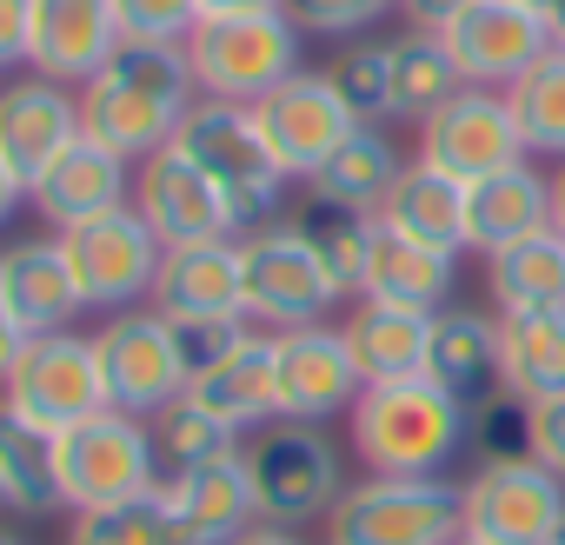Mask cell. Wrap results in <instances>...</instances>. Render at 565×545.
Listing matches in <instances>:
<instances>
[{"instance_id": "18", "label": "cell", "mask_w": 565, "mask_h": 545, "mask_svg": "<svg viewBox=\"0 0 565 545\" xmlns=\"http://www.w3.org/2000/svg\"><path fill=\"white\" fill-rule=\"evenodd\" d=\"M74 140H81V87L47 81V74H21V81L0 87V160L28 186Z\"/></svg>"}, {"instance_id": "41", "label": "cell", "mask_w": 565, "mask_h": 545, "mask_svg": "<svg viewBox=\"0 0 565 545\" xmlns=\"http://www.w3.org/2000/svg\"><path fill=\"white\" fill-rule=\"evenodd\" d=\"M120 41H167L186 47V34L200 28V0H114Z\"/></svg>"}, {"instance_id": "10", "label": "cell", "mask_w": 565, "mask_h": 545, "mask_svg": "<svg viewBox=\"0 0 565 545\" xmlns=\"http://www.w3.org/2000/svg\"><path fill=\"white\" fill-rule=\"evenodd\" d=\"M0 406H14L28 426L41 432H74L81 419L107 413V380H100V353H94V333H41L21 346L14 373L0 380Z\"/></svg>"}, {"instance_id": "7", "label": "cell", "mask_w": 565, "mask_h": 545, "mask_svg": "<svg viewBox=\"0 0 565 545\" xmlns=\"http://www.w3.org/2000/svg\"><path fill=\"white\" fill-rule=\"evenodd\" d=\"M54 479H61V505L67 512H94V505H120L160 485V452H153V426L134 413H94L74 432L54 439Z\"/></svg>"}, {"instance_id": "6", "label": "cell", "mask_w": 565, "mask_h": 545, "mask_svg": "<svg viewBox=\"0 0 565 545\" xmlns=\"http://www.w3.org/2000/svg\"><path fill=\"white\" fill-rule=\"evenodd\" d=\"M239 293H246V320L259 333L320 327L340 307L333 272L320 266V253L307 246V233L294 220H273V226L239 233Z\"/></svg>"}, {"instance_id": "12", "label": "cell", "mask_w": 565, "mask_h": 545, "mask_svg": "<svg viewBox=\"0 0 565 545\" xmlns=\"http://www.w3.org/2000/svg\"><path fill=\"white\" fill-rule=\"evenodd\" d=\"M94 353H100V380H107L114 413L153 419V413H167V406L186 393V366H180L173 327H167L153 307L107 313L100 333H94Z\"/></svg>"}, {"instance_id": "19", "label": "cell", "mask_w": 565, "mask_h": 545, "mask_svg": "<svg viewBox=\"0 0 565 545\" xmlns=\"http://www.w3.org/2000/svg\"><path fill=\"white\" fill-rule=\"evenodd\" d=\"M28 200H34V213L61 233V226H81V220H94V213H114V206H127L134 200V160H120L114 147H100V140H74V147H61L47 167H41V180L28 186Z\"/></svg>"}, {"instance_id": "36", "label": "cell", "mask_w": 565, "mask_h": 545, "mask_svg": "<svg viewBox=\"0 0 565 545\" xmlns=\"http://www.w3.org/2000/svg\"><path fill=\"white\" fill-rule=\"evenodd\" d=\"M67 545H193L186 525L173 519L167 492H140V499H120V505H94V512H74L67 525Z\"/></svg>"}, {"instance_id": "56", "label": "cell", "mask_w": 565, "mask_h": 545, "mask_svg": "<svg viewBox=\"0 0 565 545\" xmlns=\"http://www.w3.org/2000/svg\"><path fill=\"white\" fill-rule=\"evenodd\" d=\"M0 505H8V492H0Z\"/></svg>"}, {"instance_id": "13", "label": "cell", "mask_w": 565, "mask_h": 545, "mask_svg": "<svg viewBox=\"0 0 565 545\" xmlns=\"http://www.w3.org/2000/svg\"><path fill=\"white\" fill-rule=\"evenodd\" d=\"M419 160L439 167V173H452L459 186H472V180L505 173V167H519V160H532V153H525V133H519L512 100H505L499 87H459V94L419 127Z\"/></svg>"}, {"instance_id": "46", "label": "cell", "mask_w": 565, "mask_h": 545, "mask_svg": "<svg viewBox=\"0 0 565 545\" xmlns=\"http://www.w3.org/2000/svg\"><path fill=\"white\" fill-rule=\"evenodd\" d=\"M466 8H472V0H399V14H406L413 28H433V34H439V28H452Z\"/></svg>"}, {"instance_id": "26", "label": "cell", "mask_w": 565, "mask_h": 545, "mask_svg": "<svg viewBox=\"0 0 565 545\" xmlns=\"http://www.w3.org/2000/svg\"><path fill=\"white\" fill-rule=\"evenodd\" d=\"M186 399L193 406H206L220 426H233L239 439L246 432H259V426H273L279 419V393H273V333H246L213 373H200L193 386H186Z\"/></svg>"}, {"instance_id": "35", "label": "cell", "mask_w": 565, "mask_h": 545, "mask_svg": "<svg viewBox=\"0 0 565 545\" xmlns=\"http://www.w3.org/2000/svg\"><path fill=\"white\" fill-rule=\"evenodd\" d=\"M294 226L307 233V246L320 253V266L333 272V287H340V300L347 293H360V272H366V253H373V213H353V206H333V200H320V193H307V206L294 213Z\"/></svg>"}, {"instance_id": "55", "label": "cell", "mask_w": 565, "mask_h": 545, "mask_svg": "<svg viewBox=\"0 0 565 545\" xmlns=\"http://www.w3.org/2000/svg\"><path fill=\"white\" fill-rule=\"evenodd\" d=\"M525 8H545V0H525Z\"/></svg>"}, {"instance_id": "53", "label": "cell", "mask_w": 565, "mask_h": 545, "mask_svg": "<svg viewBox=\"0 0 565 545\" xmlns=\"http://www.w3.org/2000/svg\"><path fill=\"white\" fill-rule=\"evenodd\" d=\"M0 545H28V538H14V532H0Z\"/></svg>"}, {"instance_id": "52", "label": "cell", "mask_w": 565, "mask_h": 545, "mask_svg": "<svg viewBox=\"0 0 565 545\" xmlns=\"http://www.w3.org/2000/svg\"><path fill=\"white\" fill-rule=\"evenodd\" d=\"M552 226L565 233V160H558V173H552Z\"/></svg>"}, {"instance_id": "54", "label": "cell", "mask_w": 565, "mask_h": 545, "mask_svg": "<svg viewBox=\"0 0 565 545\" xmlns=\"http://www.w3.org/2000/svg\"><path fill=\"white\" fill-rule=\"evenodd\" d=\"M545 545H565V525H558V532H552V538H545Z\"/></svg>"}, {"instance_id": "20", "label": "cell", "mask_w": 565, "mask_h": 545, "mask_svg": "<svg viewBox=\"0 0 565 545\" xmlns=\"http://www.w3.org/2000/svg\"><path fill=\"white\" fill-rule=\"evenodd\" d=\"M147 307H153L167 327H186V320H246V293H239V239L173 246V253L160 259V280H153Z\"/></svg>"}, {"instance_id": "43", "label": "cell", "mask_w": 565, "mask_h": 545, "mask_svg": "<svg viewBox=\"0 0 565 545\" xmlns=\"http://www.w3.org/2000/svg\"><path fill=\"white\" fill-rule=\"evenodd\" d=\"M253 333V320H186V327H173V346H180V366H186V386L200 380V373H213L239 340Z\"/></svg>"}, {"instance_id": "4", "label": "cell", "mask_w": 565, "mask_h": 545, "mask_svg": "<svg viewBox=\"0 0 565 545\" xmlns=\"http://www.w3.org/2000/svg\"><path fill=\"white\" fill-rule=\"evenodd\" d=\"M246 479H253V505L259 525H313L340 505L347 492V466L340 446L327 439V426H300V419H273L259 432H246L239 446Z\"/></svg>"}, {"instance_id": "8", "label": "cell", "mask_w": 565, "mask_h": 545, "mask_svg": "<svg viewBox=\"0 0 565 545\" xmlns=\"http://www.w3.org/2000/svg\"><path fill=\"white\" fill-rule=\"evenodd\" d=\"M61 253H67V272L81 287V307L87 313H127V307H147L153 280H160V233L140 220V206H114V213H94L81 226H61Z\"/></svg>"}, {"instance_id": "23", "label": "cell", "mask_w": 565, "mask_h": 545, "mask_svg": "<svg viewBox=\"0 0 565 545\" xmlns=\"http://www.w3.org/2000/svg\"><path fill=\"white\" fill-rule=\"evenodd\" d=\"M545 226H552V173H539L532 160L466 186V246L479 259H492V253H505Z\"/></svg>"}, {"instance_id": "29", "label": "cell", "mask_w": 565, "mask_h": 545, "mask_svg": "<svg viewBox=\"0 0 565 545\" xmlns=\"http://www.w3.org/2000/svg\"><path fill=\"white\" fill-rule=\"evenodd\" d=\"M426 380L446 386L452 399L479 406L499 393V313H472V307H446L433 320V346H426Z\"/></svg>"}, {"instance_id": "3", "label": "cell", "mask_w": 565, "mask_h": 545, "mask_svg": "<svg viewBox=\"0 0 565 545\" xmlns=\"http://www.w3.org/2000/svg\"><path fill=\"white\" fill-rule=\"evenodd\" d=\"M173 153L226 200L233 226L253 233V226H273L279 213V193H287V167L273 160L253 107H233V100H193V114L180 120L173 133Z\"/></svg>"}, {"instance_id": "39", "label": "cell", "mask_w": 565, "mask_h": 545, "mask_svg": "<svg viewBox=\"0 0 565 545\" xmlns=\"http://www.w3.org/2000/svg\"><path fill=\"white\" fill-rule=\"evenodd\" d=\"M327 81H333V94L347 100V114H353L360 127L393 120V54H386V41H353V47L327 67Z\"/></svg>"}, {"instance_id": "44", "label": "cell", "mask_w": 565, "mask_h": 545, "mask_svg": "<svg viewBox=\"0 0 565 545\" xmlns=\"http://www.w3.org/2000/svg\"><path fill=\"white\" fill-rule=\"evenodd\" d=\"M532 459L552 479H565V393H552V399L532 406Z\"/></svg>"}, {"instance_id": "14", "label": "cell", "mask_w": 565, "mask_h": 545, "mask_svg": "<svg viewBox=\"0 0 565 545\" xmlns=\"http://www.w3.org/2000/svg\"><path fill=\"white\" fill-rule=\"evenodd\" d=\"M273 393H279V419H300V426H327V419L353 413L366 380L347 353V333L327 320L273 333Z\"/></svg>"}, {"instance_id": "21", "label": "cell", "mask_w": 565, "mask_h": 545, "mask_svg": "<svg viewBox=\"0 0 565 545\" xmlns=\"http://www.w3.org/2000/svg\"><path fill=\"white\" fill-rule=\"evenodd\" d=\"M120 47V21L114 0H34V41H28V67L47 81H94Z\"/></svg>"}, {"instance_id": "34", "label": "cell", "mask_w": 565, "mask_h": 545, "mask_svg": "<svg viewBox=\"0 0 565 545\" xmlns=\"http://www.w3.org/2000/svg\"><path fill=\"white\" fill-rule=\"evenodd\" d=\"M0 492H8V512H34V519L61 505L54 432L28 426L14 406H0Z\"/></svg>"}, {"instance_id": "48", "label": "cell", "mask_w": 565, "mask_h": 545, "mask_svg": "<svg viewBox=\"0 0 565 545\" xmlns=\"http://www.w3.org/2000/svg\"><path fill=\"white\" fill-rule=\"evenodd\" d=\"M287 0H200V21H220V14H273Z\"/></svg>"}, {"instance_id": "51", "label": "cell", "mask_w": 565, "mask_h": 545, "mask_svg": "<svg viewBox=\"0 0 565 545\" xmlns=\"http://www.w3.org/2000/svg\"><path fill=\"white\" fill-rule=\"evenodd\" d=\"M545 28H552V47L565 54V0H545Z\"/></svg>"}, {"instance_id": "49", "label": "cell", "mask_w": 565, "mask_h": 545, "mask_svg": "<svg viewBox=\"0 0 565 545\" xmlns=\"http://www.w3.org/2000/svg\"><path fill=\"white\" fill-rule=\"evenodd\" d=\"M21 200H28V180H21L8 160H0V226H8V220L21 213Z\"/></svg>"}, {"instance_id": "32", "label": "cell", "mask_w": 565, "mask_h": 545, "mask_svg": "<svg viewBox=\"0 0 565 545\" xmlns=\"http://www.w3.org/2000/svg\"><path fill=\"white\" fill-rule=\"evenodd\" d=\"M386 54H393V120H419V127H426V120L466 87L452 47H446L433 28H406L399 41H386Z\"/></svg>"}, {"instance_id": "24", "label": "cell", "mask_w": 565, "mask_h": 545, "mask_svg": "<svg viewBox=\"0 0 565 545\" xmlns=\"http://www.w3.org/2000/svg\"><path fill=\"white\" fill-rule=\"evenodd\" d=\"M173 519L186 525L193 545H233L239 532L259 525V505H253V479H246V459L226 452V459H206L193 472H173L160 479Z\"/></svg>"}, {"instance_id": "45", "label": "cell", "mask_w": 565, "mask_h": 545, "mask_svg": "<svg viewBox=\"0 0 565 545\" xmlns=\"http://www.w3.org/2000/svg\"><path fill=\"white\" fill-rule=\"evenodd\" d=\"M34 41V0H0V67H28Z\"/></svg>"}, {"instance_id": "15", "label": "cell", "mask_w": 565, "mask_h": 545, "mask_svg": "<svg viewBox=\"0 0 565 545\" xmlns=\"http://www.w3.org/2000/svg\"><path fill=\"white\" fill-rule=\"evenodd\" d=\"M253 120H259V133H266V147H273V160L287 167V180H313L347 140H353V114H347V100L333 94V81L327 74H294V81H279L259 107H253Z\"/></svg>"}, {"instance_id": "33", "label": "cell", "mask_w": 565, "mask_h": 545, "mask_svg": "<svg viewBox=\"0 0 565 545\" xmlns=\"http://www.w3.org/2000/svg\"><path fill=\"white\" fill-rule=\"evenodd\" d=\"M399 173H406V160H399V147L386 140V127H353V140H347L307 186H313L320 200H333V206L380 213Z\"/></svg>"}, {"instance_id": "42", "label": "cell", "mask_w": 565, "mask_h": 545, "mask_svg": "<svg viewBox=\"0 0 565 545\" xmlns=\"http://www.w3.org/2000/svg\"><path fill=\"white\" fill-rule=\"evenodd\" d=\"M393 8H399V0H287V14H294L300 34H333V41L373 28V21L393 14Z\"/></svg>"}, {"instance_id": "1", "label": "cell", "mask_w": 565, "mask_h": 545, "mask_svg": "<svg viewBox=\"0 0 565 545\" xmlns=\"http://www.w3.org/2000/svg\"><path fill=\"white\" fill-rule=\"evenodd\" d=\"M193 100H200V87H193L186 47L120 41L114 61L94 81H81V133L140 167V160L173 147V133L193 114Z\"/></svg>"}, {"instance_id": "40", "label": "cell", "mask_w": 565, "mask_h": 545, "mask_svg": "<svg viewBox=\"0 0 565 545\" xmlns=\"http://www.w3.org/2000/svg\"><path fill=\"white\" fill-rule=\"evenodd\" d=\"M472 439L486 459H532V406L512 393H492L472 406Z\"/></svg>"}, {"instance_id": "47", "label": "cell", "mask_w": 565, "mask_h": 545, "mask_svg": "<svg viewBox=\"0 0 565 545\" xmlns=\"http://www.w3.org/2000/svg\"><path fill=\"white\" fill-rule=\"evenodd\" d=\"M21 346H28V333H21V320L8 313V300H0V380L14 373V360H21Z\"/></svg>"}, {"instance_id": "11", "label": "cell", "mask_w": 565, "mask_h": 545, "mask_svg": "<svg viewBox=\"0 0 565 545\" xmlns=\"http://www.w3.org/2000/svg\"><path fill=\"white\" fill-rule=\"evenodd\" d=\"M565 525V479L539 459H479L459 485V538L472 545H545Z\"/></svg>"}, {"instance_id": "5", "label": "cell", "mask_w": 565, "mask_h": 545, "mask_svg": "<svg viewBox=\"0 0 565 545\" xmlns=\"http://www.w3.org/2000/svg\"><path fill=\"white\" fill-rule=\"evenodd\" d=\"M186 61H193L200 100L259 107L279 81L300 74V28H294L287 8H273V14H220V21H200L186 34Z\"/></svg>"}, {"instance_id": "37", "label": "cell", "mask_w": 565, "mask_h": 545, "mask_svg": "<svg viewBox=\"0 0 565 545\" xmlns=\"http://www.w3.org/2000/svg\"><path fill=\"white\" fill-rule=\"evenodd\" d=\"M505 100H512V120H519V133H525V153L539 160H565V54L552 47L539 67H525L512 87H505Z\"/></svg>"}, {"instance_id": "50", "label": "cell", "mask_w": 565, "mask_h": 545, "mask_svg": "<svg viewBox=\"0 0 565 545\" xmlns=\"http://www.w3.org/2000/svg\"><path fill=\"white\" fill-rule=\"evenodd\" d=\"M233 545H307L294 525H253V532H239Z\"/></svg>"}, {"instance_id": "25", "label": "cell", "mask_w": 565, "mask_h": 545, "mask_svg": "<svg viewBox=\"0 0 565 545\" xmlns=\"http://www.w3.org/2000/svg\"><path fill=\"white\" fill-rule=\"evenodd\" d=\"M452 280H459V259L452 253H433L393 226H373V253H366V272H360V300H380V307H413V313H446L452 300Z\"/></svg>"}, {"instance_id": "38", "label": "cell", "mask_w": 565, "mask_h": 545, "mask_svg": "<svg viewBox=\"0 0 565 545\" xmlns=\"http://www.w3.org/2000/svg\"><path fill=\"white\" fill-rule=\"evenodd\" d=\"M147 426H153L160 479H173V472H193V466H206V459H226V452H239V446H246L233 426H220V419H213L206 406H193L186 393H180L167 413H153Z\"/></svg>"}, {"instance_id": "16", "label": "cell", "mask_w": 565, "mask_h": 545, "mask_svg": "<svg viewBox=\"0 0 565 545\" xmlns=\"http://www.w3.org/2000/svg\"><path fill=\"white\" fill-rule=\"evenodd\" d=\"M439 41L452 47L466 87H499V94L552 54L545 8H525V0H472L452 28H439Z\"/></svg>"}, {"instance_id": "28", "label": "cell", "mask_w": 565, "mask_h": 545, "mask_svg": "<svg viewBox=\"0 0 565 545\" xmlns=\"http://www.w3.org/2000/svg\"><path fill=\"white\" fill-rule=\"evenodd\" d=\"M433 320H439V313L360 300L353 320L340 327V333H347V353H353V366H360V380H366V386L419 380V373H426V346H433Z\"/></svg>"}, {"instance_id": "9", "label": "cell", "mask_w": 565, "mask_h": 545, "mask_svg": "<svg viewBox=\"0 0 565 545\" xmlns=\"http://www.w3.org/2000/svg\"><path fill=\"white\" fill-rule=\"evenodd\" d=\"M327 545H459V485L366 472L327 512Z\"/></svg>"}, {"instance_id": "30", "label": "cell", "mask_w": 565, "mask_h": 545, "mask_svg": "<svg viewBox=\"0 0 565 545\" xmlns=\"http://www.w3.org/2000/svg\"><path fill=\"white\" fill-rule=\"evenodd\" d=\"M499 393L525 406L565 393V313H499Z\"/></svg>"}, {"instance_id": "2", "label": "cell", "mask_w": 565, "mask_h": 545, "mask_svg": "<svg viewBox=\"0 0 565 545\" xmlns=\"http://www.w3.org/2000/svg\"><path fill=\"white\" fill-rule=\"evenodd\" d=\"M347 419H353L360 466L386 472V479H439L452 466V452L472 439V406L452 399L446 386H433L426 373L366 386Z\"/></svg>"}, {"instance_id": "31", "label": "cell", "mask_w": 565, "mask_h": 545, "mask_svg": "<svg viewBox=\"0 0 565 545\" xmlns=\"http://www.w3.org/2000/svg\"><path fill=\"white\" fill-rule=\"evenodd\" d=\"M492 307L499 313H565V233L545 226L486 259Z\"/></svg>"}, {"instance_id": "27", "label": "cell", "mask_w": 565, "mask_h": 545, "mask_svg": "<svg viewBox=\"0 0 565 545\" xmlns=\"http://www.w3.org/2000/svg\"><path fill=\"white\" fill-rule=\"evenodd\" d=\"M373 220L393 226V233H406V239H419V246H433V253H452V259L472 253L466 246V186L452 173L426 167V160H413L393 180V193H386V206Z\"/></svg>"}, {"instance_id": "22", "label": "cell", "mask_w": 565, "mask_h": 545, "mask_svg": "<svg viewBox=\"0 0 565 545\" xmlns=\"http://www.w3.org/2000/svg\"><path fill=\"white\" fill-rule=\"evenodd\" d=\"M0 300H8V313L21 320L28 340L67 333V327L87 313V307H81V287H74V272H67V253H61V233L0 246Z\"/></svg>"}, {"instance_id": "57", "label": "cell", "mask_w": 565, "mask_h": 545, "mask_svg": "<svg viewBox=\"0 0 565 545\" xmlns=\"http://www.w3.org/2000/svg\"><path fill=\"white\" fill-rule=\"evenodd\" d=\"M459 545H472V538H459Z\"/></svg>"}, {"instance_id": "17", "label": "cell", "mask_w": 565, "mask_h": 545, "mask_svg": "<svg viewBox=\"0 0 565 545\" xmlns=\"http://www.w3.org/2000/svg\"><path fill=\"white\" fill-rule=\"evenodd\" d=\"M134 206H140V220L160 233L167 253H173V246H206V239H233V233H239L233 213H226V200H220L173 147L134 167Z\"/></svg>"}]
</instances>
